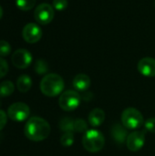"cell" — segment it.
I'll return each mask as SVG.
<instances>
[{"label":"cell","instance_id":"cell-1","mask_svg":"<svg viewBox=\"0 0 155 156\" xmlns=\"http://www.w3.org/2000/svg\"><path fill=\"white\" fill-rule=\"evenodd\" d=\"M50 130V125L45 119L34 116L27 120L24 128V133L30 141L41 142L48 137Z\"/></svg>","mask_w":155,"mask_h":156},{"label":"cell","instance_id":"cell-2","mask_svg":"<svg viewBox=\"0 0 155 156\" xmlns=\"http://www.w3.org/2000/svg\"><path fill=\"white\" fill-rule=\"evenodd\" d=\"M64 87L63 79L56 73L47 74L40 81V90L48 97H56L59 95L63 91Z\"/></svg>","mask_w":155,"mask_h":156},{"label":"cell","instance_id":"cell-3","mask_svg":"<svg viewBox=\"0 0 155 156\" xmlns=\"http://www.w3.org/2000/svg\"><path fill=\"white\" fill-rule=\"evenodd\" d=\"M105 144L103 134L95 129L88 130L82 137V145L90 153H98L101 151Z\"/></svg>","mask_w":155,"mask_h":156},{"label":"cell","instance_id":"cell-4","mask_svg":"<svg viewBox=\"0 0 155 156\" xmlns=\"http://www.w3.org/2000/svg\"><path fill=\"white\" fill-rule=\"evenodd\" d=\"M122 125L129 130H137L144 123V119L140 111L135 108H127L122 114Z\"/></svg>","mask_w":155,"mask_h":156},{"label":"cell","instance_id":"cell-5","mask_svg":"<svg viewBox=\"0 0 155 156\" xmlns=\"http://www.w3.org/2000/svg\"><path fill=\"white\" fill-rule=\"evenodd\" d=\"M80 101L81 97L76 90H66L60 95L58 105L65 112H72L79 106Z\"/></svg>","mask_w":155,"mask_h":156},{"label":"cell","instance_id":"cell-6","mask_svg":"<svg viewBox=\"0 0 155 156\" xmlns=\"http://www.w3.org/2000/svg\"><path fill=\"white\" fill-rule=\"evenodd\" d=\"M30 114V109L28 105L24 102H15L8 107L7 116L14 122H24Z\"/></svg>","mask_w":155,"mask_h":156},{"label":"cell","instance_id":"cell-7","mask_svg":"<svg viewBox=\"0 0 155 156\" xmlns=\"http://www.w3.org/2000/svg\"><path fill=\"white\" fill-rule=\"evenodd\" d=\"M54 7L47 3L38 5L34 12L36 21L40 25H48L54 18Z\"/></svg>","mask_w":155,"mask_h":156},{"label":"cell","instance_id":"cell-8","mask_svg":"<svg viewBox=\"0 0 155 156\" xmlns=\"http://www.w3.org/2000/svg\"><path fill=\"white\" fill-rule=\"evenodd\" d=\"M11 61L16 68L24 69L29 67L32 63V55L28 50L25 48H19L12 54Z\"/></svg>","mask_w":155,"mask_h":156},{"label":"cell","instance_id":"cell-9","mask_svg":"<svg viewBox=\"0 0 155 156\" xmlns=\"http://www.w3.org/2000/svg\"><path fill=\"white\" fill-rule=\"evenodd\" d=\"M22 37L26 42L29 44H35L41 39L42 29L35 23H28L22 30Z\"/></svg>","mask_w":155,"mask_h":156},{"label":"cell","instance_id":"cell-10","mask_svg":"<svg viewBox=\"0 0 155 156\" xmlns=\"http://www.w3.org/2000/svg\"><path fill=\"white\" fill-rule=\"evenodd\" d=\"M145 144V132L135 131L130 133L126 140L127 148L132 152L140 151Z\"/></svg>","mask_w":155,"mask_h":156},{"label":"cell","instance_id":"cell-11","mask_svg":"<svg viewBox=\"0 0 155 156\" xmlns=\"http://www.w3.org/2000/svg\"><path fill=\"white\" fill-rule=\"evenodd\" d=\"M138 71L144 77H155V58L146 57L142 58L137 65Z\"/></svg>","mask_w":155,"mask_h":156},{"label":"cell","instance_id":"cell-12","mask_svg":"<svg viewBox=\"0 0 155 156\" xmlns=\"http://www.w3.org/2000/svg\"><path fill=\"white\" fill-rule=\"evenodd\" d=\"M111 133V136H112L113 140L119 144H122L124 142H126L127 137L129 135L127 129L120 123H115L112 126Z\"/></svg>","mask_w":155,"mask_h":156},{"label":"cell","instance_id":"cell-13","mask_svg":"<svg viewBox=\"0 0 155 156\" xmlns=\"http://www.w3.org/2000/svg\"><path fill=\"white\" fill-rule=\"evenodd\" d=\"M104 120H105V112L103 110L99 109V108L93 109L88 116L89 123L92 127L100 126L103 123Z\"/></svg>","mask_w":155,"mask_h":156},{"label":"cell","instance_id":"cell-14","mask_svg":"<svg viewBox=\"0 0 155 156\" xmlns=\"http://www.w3.org/2000/svg\"><path fill=\"white\" fill-rule=\"evenodd\" d=\"M73 86L78 91H86L90 86V79L88 75L79 73L73 80Z\"/></svg>","mask_w":155,"mask_h":156},{"label":"cell","instance_id":"cell-15","mask_svg":"<svg viewBox=\"0 0 155 156\" xmlns=\"http://www.w3.org/2000/svg\"><path fill=\"white\" fill-rule=\"evenodd\" d=\"M31 87H32V80L28 75L23 74L18 77L16 80V88L20 92L26 93L31 89Z\"/></svg>","mask_w":155,"mask_h":156},{"label":"cell","instance_id":"cell-16","mask_svg":"<svg viewBox=\"0 0 155 156\" xmlns=\"http://www.w3.org/2000/svg\"><path fill=\"white\" fill-rule=\"evenodd\" d=\"M59 129L64 133L74 132V126H75V120L70 117H65L62 118L58 123Z\"/></svg>","mask_w":155,"mask_h":156},{"label":"cell","instance_id":"cell-17","mask_svg":"<svg viewBox=\"0 0 155 156\" xmlns=\"http://www.w3.org/2000/svg\"><path fill=\"white\" fill-rule=\"evenodd\" d=\"M15 90V86L12 81L5 80L0 83V97H8Z\"/></svg>","mask_w":155,"mask_h":156},{"label":"cell","instance_id":"cell-18","mask_svg":"<svg viewBox=\"0 0 155 156\" xmlns=\"http://www.w3.org/2000/svg\"><path fill=\"white\" fill-rule=\"evenodd\" d=\"M16 6L22 11H28L36 5V0H16Z\"/></svg>","mask_w":155,"mask_h":156},{"label":"cell","instance_id":"cell-19","mask_svg":"<svg viewBox=\"0 0 155 156\" xmlns=\"http://www.w3.org/2000/svg\"><path fill=\"white\" fill-rule=\"evenodd\" d=\"M35 71L39 74L43 75L48 71V65L44 59H38L35 63Z\"/></svg>","mask_w":155,"mask_h":156},{"label":"cell","instance_id":"cell-20","mask_svg":"<svg viewBox=\"0 0 155 156\" xmlns=\"http://www.w3.org/2000/svg\"><path fill=\"white\" fill-rule=\"evenodd\" d=\"M74 143V134L71 132L69 133H64V134L61 135L60 137V144L64 147H69L73 144Z\"/></svg>","mask_w":155,"mask_h":156},{"label":"cell","instance_id":"cell-21","mask_svg":"<svg viewBox=\"0 0 155 156\" xmlns=\"http://www.w3.org/2000/svg\"><path fill=\"white\" fill-rule=\"evenodd\" d=\"M88 131V124L83 119H77L75 120V126L74 132L76 133H86Z\"/></svg>","mask_w":155,"mask_h":156},{"label":"cell","instance_id":"cell-22","mask_svg":"<svg viewBox=\"0 0 155 156\" xmlns=\"http://www.w3.org/2000/svg\"><path fill=\"white\" fill-rule=\"evenodd\" d=\"M11 45L5 40H0V57H6L11 53Z\"/></svg>","mask_w":155,"mask_h":156},{"label":"cell","instance_id":"cell-23","mask_svg":"<svg viewBox=\"0 0 155 156\" xmlns=\"http://www.w3.org/2000/svg\"><path fill=\"white\" fill-rule=\"evenodd\" d=\"M52 6L58 11H62L68 7V0H53Z\"/></svg>","mask_w":155,"mask_h":156},{"label":"cell","instance_id":"cell-24","mask_svg":"<svg viewBox=\"0 0 155 156\" xmlns=\"http://www.w3.org/2000/svg\"><path fill=\"white\" fill-rule=\"evenodd\" d=\"M8 72V64L6 60L0 57V79L4 78Z\"/></svg>","mask_w":155,"mask_h":156},{"label":"cell","instance_id":"cell-25","mask_svg":"<svg viewBox=\"0 0 155 156\" xmlns=\"http://www.w3.org/2000/svg\"><path fill=\"white\" fill-rule=\"evenodd\" d=\"M144 127L148 132L155 133V118H149L144 122Z\"/></svg>","mask_w":155,"mask_h":156},{"label":"cell","instance_id":"cell-26","mask_svg":"<svg viewBox=\"0 0 155 156\" xmlns=\"http://www.w3.org/2000/svg\"><path fill=\"white\" fill-rule=\"evenodd\" d=\"M6 122H7V115L4 111L0 110V131H2L5 128Z\"/></svg>","mask_w":155,"mask_h":156},{"label":"cell","instance_id":"cell-27","mask_svg":"<svg viewBox=\"0 0 155 156\" xmlns=\"http://www.w3.org/2000/svg\"><path fill=\"white\" fill-rule=\"evenodd\" d=\"M2 16H3V9H2V7L0 6V19H1Z\"/></svg>","mask_w":155,"mask_h":156},{"label":"cell","instance_id":"cell-28","mask_svg":"<svg viewBox=\"0 0 155 156\" xmlns=\"http://www.w3.org/2000/svg\"><path fill=\"white\" fill-rule=\"evenodd\" d=\"M0 103H1V102H0Z\"/></svg>","mask_w":155,"mask_h":156}]
</instances>
